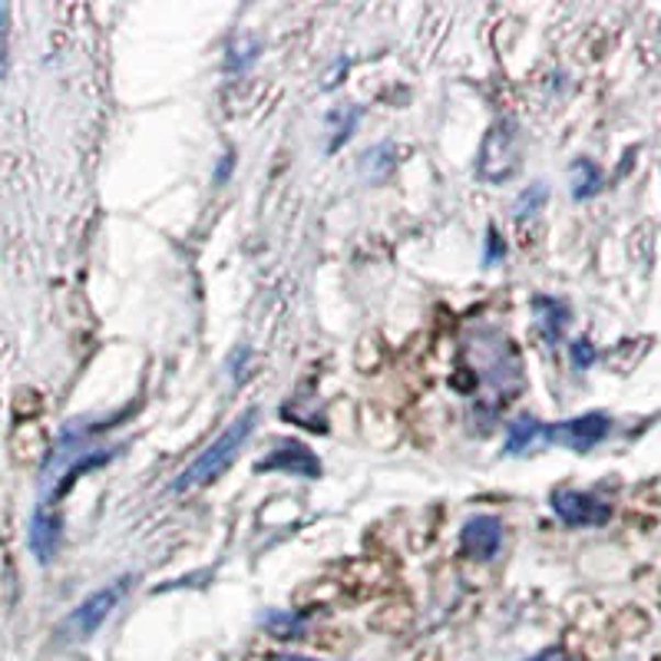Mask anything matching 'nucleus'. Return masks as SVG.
<instances>
[{"instance_id": "obj_1", "label": "nucleus", "mask_w": 661, "mask_h": 661, "mask_svg": "<svg viewBox=\"0 0 661 661\" xmlns=\"http://www.w3.org/2000/svg\"><path fill=\"white\" fill-rule=\"evenodd\" d=\"M255 424H258V411L255 407H248L242 417H235L186 470H182V477L172 483L179 493L182 490H192V486H205V483H212V480H219L232 463H235V457L242 453V447H245V440L255 434Z\"/></svg>"}, {"instance_id": "obj_2", "label": "nucleus", "mask_w": 661, "mask_h": 661, "mask_svg": "<svg viewBox=\"0 0 661 661\" xmlns=\"http://www.w3.org/2000/svg\"><path fill=\"white\" fill-rule=\"evenodd\" d=\"M126 589H130V579H120V582H113V585L93 592L90 598H83V602L64 618V625H60L57 635H60L64 641H87V638L97 635V628L110 618V612L120 605V598L126 595Z\"/></svg>"}, {"instance_id": "obj_3", "label": "nucleus", "mask_w": 661, "mask_h": 661, "mask_svg": "<svg viewBox=\"0 0 661 661\" xmlns=\"http://www.w3.org/2000/svg\"><path fill=\"white\" fill-rule=\"evenodd\" d=\"M519 169V133H516V123L503 120L496 123L486 139H483V149H480V176L493 186L506 182L513 172Z\"/></svg>"}, {"instance_id": "obj_4", "label": "nucleus", "mask_w": 661, "mask_h": 661, "mask_svg": "<svg viewBox=\"0 0 661 661\" xmlns=\"http://www.w3.org/2000/svg\"><path fill=\"white\" fill-rule=\"evenodd\" d=\"M612 430V421L608 414H582V417H572V421H562V424H552L546 427V437L552 444H562L575 453H589L592 447H598Z\"/></svg>"}, {"instance_id": "obj_5", "label": "nucleus", "mask_w": 661, "mask_h": 661, "mask_svg": "<svg viewBox=\"0 0 661 661\" xmlns=\"http://www.w3.org/2000/svg\"><path fill=\"white\" fill-rule=\"evenodd\" d=\"M552 509L565 526H605L612 519V506L582 490H556Z\"/></svg>"}, {"instance_id": "obj_6", "label": "nucleus", "mask_w": 661, "mask_h": 661, "mask_svg": "<svg viewBox=\"0 0 661 661\" xmlns=\"http://www.w3.org/2000/svg\"><path fill=\"white\" fill-rule=\"evenodd\" d=\"M255 470L258 473L271 470V473H291V477L317 480L321 477V460L307 447H301L298 440H284V444H278V450H271L268 457H261L255 463Z\"/></svg>"}, {"instance_id": "obj_7", "label": "nucleus", "mask_w": 661, "mask_h": 661, "mask_svg": "<svg viewBox=\"0 0 661 661\" xmlns=\"http://www.w3.org/2000/svg\"><path fill=\"white\" fill-rule=\"evenodd\" d=\"M503 546V523L496 516H473L460 529V549L470 559H493Z\"/></svg>"}, {"instance_id": "obj_8", "label": "nucleus", "mask_w": 661, "mask_h": 661, "mask_svg": "<svg viewBox=\"0 0 661 661\" xmlns=\"http://www.w3.org/2000/svg\"><path fill=\"white\" fill-rule=\"evenodd\" d=\"M57 546H60V516L51 513L47 506H37L31 519V549L47 565L57 556Z\"/></svg>"}, {"instance_id": "obj_9", "label": "nucleus", "mask_w": 661, "mask_h": 661, "mask_svg": "<svg viewBox=\"0 0 661 661\" xmlns=\"http://www.w3.org/2000/svg\"><path fill=\"white\" fill-rule=\"evenodd\" d=\"M533 311H536V321H539V327H542V335H546L549 341H559L562 330H565V324H569V307H565L562 301H556V298L539 294V298H533Z\"/></svg>"}, {"instance_id": "obj_10", "label": "nucleus", "mask_w": 661, "mask_h": 661, "mask_svg": "<svg viewBox=\"0 0 661 661\" xmlns=\"http://www.w3.org/2000/svg\"><path fill=\"white\" fill-rule=\"evenodd\" d=\"M602 189V172L595 163L589 159H575L572 163V195L575 199H589Z\"/></svg>"}, {"instance_id": "obj_11", "label": "nucleus", "mask_w": 661, "mask_h": 661, "mask_svg": "<svg viewBox=\"0 0 661 661\" xmlns=\"http://www.w3.org/2000/svg\"><path fill=\"white\" fill-rule=\"evenodd\" d=\"M542 434V424L536 421V417H529V414H523V417H516L513 424H509V437H506V453H523L536 437Z\"/></svg>"}, {"instance_id": "obj_12", "label": "nucleus", "mask_w": 661, "mask_h": 661, "mask_svg": "<svg viewBox=\"0 0 661 661\" xmlns=\"http://www.w3.org/2000/svg\"><path fill=\"white\" fill-rule=\"evenodd\" d=\"M261 625L275 635V638H298L304 631V618L294 612H265Z\"/></svg>"}, {"instance_id": "obj_13", "label": "nucleus", "mask_w": 661, "mask_h": 661, "mask_svg": "<svg viewBox=\"0 0 661 661\" xmlns=\"http://www.w3.org/2000/svg\"><path fill=\"white\" fill-rule=\"evenodd\" d=\"M361 166H365V176H368L371 182H381V179H388L384 172H391V169H394V146H391V143H381L378 149H368Z\"/></svg>"}, {"instance_id": "obj_14", "label": "nucleus", "mask_w": 661, "mask_h": 661, "mask_svg": "<svg viewBox=\"0 0 661 661\" xmlns=\"http://www.w3.org/2000/svg\"><path fill=\"white\" fill-rule=\"evenodd\" d=\"M546 195H549V192H546V186H542V182H539V186H529V189L519 195V202H516V215H519V219H529V215H536V212L546 205Z\"/></svg>"}, {"instance_id": "obj_15", "label": "nucleus", "mask_w": 661, "mask_h": 661, "mask_svg": "<svg viewBox=\"0 0 661 661\" xmlns=\"http://www.w3.org/2000/svg\"><path fill=\"white\" fill-rule=\"evenodd\" d=\"M8 57H11V11L0 4V77L8 74Z\"/></svg>"}, {"instance_id": "obj_16", "label": "nucleus", "mask_w": 661, "mask_h": 661, "mask_svg": "<svg viewBox=\"0 0 661 661\" xmlns=\"http://www.w3.org/2000/svg\"><path fill=\"white\" fill-rule=\"evenodd\" d=\"M569 351H572V365H575L579 371H585V368L595 361V348H592V341H589V338H579V341H572V345H569Z\"/></svg>"}, {"instance_id": "obj_17", "label": "nucleus", "mask_w": 661, "mask_h": 661, "mask_svg": "<svg viewBox=\"0 0 661 661\" xmlns=\"http://www.w3.org/2000/svg\"><path fill=\"white\" fill-rule=\"evenodd\" d=\"M486 245H490V248H486L483 261H486V265L500 261V258H503V242H500V232H496V228H490V238H486Z\"/></svg>"}, {"instance_id": "obj_18", "label": "nucleus", "mask_w": 661, "mask_h": 661, "mask_svg": "<svg viewBox=\"0 0 661 661\" xmlns=\"http://www.w3.org/2000/svg\"><path fill=\"white\" fill-rule=\"evenodd\" d=\"M533 661H572L569 658V651L565 648H559V645H552V648H546V651H539Z\"/></svg>"}, {"instance_id": "obj_19", "label": "nucleus", "mask_w": 661, "mask_h": 661, "mask_svg": "<svg viewBox=\"0 0 661 661\" xmlns=\"http://www.w3.org/2000/svg\"><path fill=\"white\" fill-rule=\"evenodd\" d=\"M268 661H314V658H304V654H275Z\"/></svg>"}]
</instances>
